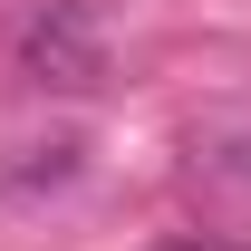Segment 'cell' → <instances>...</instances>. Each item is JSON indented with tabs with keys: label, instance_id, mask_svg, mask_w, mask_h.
<instances>
[{
	"label": "cell",
	"instance_id": "cell-1",
	"mask_svg": "<svg viewBox=\"0 0 251 251\" xmlns=\"http://www.w3.org/2000/svg\"><path fill=\"white\" fill-rule=\"evenodd\" d=\"M10 77H29V87H49V97L106 87V29H97L77 0H39L29 20L10 29Z\"/></svg>",
	"mask_w": 251,
	"mask_h": 251
},
{
	"label": "cell",
	"instance_id": "cell-2",
	"mask_svg": "<svg viewBox=\"0 0 251 251\" xmlns=\"http://www.w3.org/2000/svg\"><path fill=\"white\" fill-rule=\"evenodd\" d=\"M155 251H203V242H155Z\"/></svg>",
	"mask_w": 251,
	"mask_h": 251
}]
</instances>
